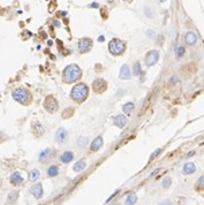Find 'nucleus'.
<instances>
[{
  "label": "nucleus",
  "instance_id": "58836bf2",
  "mask_svg": "<svg viewBox=\"0 0 204 205\" xmlns=\"http://www.w3.org/2000/svg\"><path fill=\"white\" fill-rule=\"evenodd\" d=\"M124 2H128V4H130L133 0H124Z\"/></svg>",
  "mask_w": 204,
  "mask_h": 205
},
{
  "label": "nucleus",
  "instance_id": "72a5a7b5",
  "mask_svg": "<svg viewBox=\"0 0 204 205\" xmlns=\"http://www.w3.org/2000/svg\"><path fill=\"white\" fill-rule=\"evenodd\" d=\"M119 192H120V190H119V189H118V190H115V192H114V194H112V195L109 196V200H107V202H109V200H112V198H113V197H115V196L118 195V194H119Z\"/></svg>",
  "mask_w": 204,
  "mask_h": 205
},
{
  "label": "nucleus",
  "instance_id": "c9c22d12",
  "mask_svg": "<svg viewBox=\"0 0 204 205\" xmlns=\"http://www.w3.org/2000/svg\"><path fill=\"white\" fill-rule=\"evenodd\" d=\"M90 7H92V8H98L99 7V4H97V2H94V4H91Z\"/></svg>",
  "mask_w": 204,
  "mask_h": 205
},
{
  "label": "nucleus",
  "instance_id": "a211bd4d",
  "mask_svg": "<svg viewBox=\"0 0 204 205\" xmlns=\"http://www.w3.org/2000/svg\"><path fill=\"white\" fill-rule=\"evenodd\" d=\"M73 159H74V153H73L72 151H66V152H64V153L61 155V157H60V160H61L64 164H68V163H70Z\"/></svg>",
  "mask_w": 204,
  "mask_h": 205
},
{
  "label": "nucleus",
  "instance_id": "20e7f679",
  "mask_svg": "<svg viewBox=\"0 0 204 205\" xmlns=\"http://www.w3.org/2000/svg\"><path fill=\"white\" fill-rule=\"evenodd\" d=\"M109 50L111 52V54L113 55H120L122 54L126 50V44L121 39L114 38L109 43Z\"/></svg>",
  "mask_w": 204,
  "mask_h": 205
},
{
  "label": "nucleus",
  "instance_id": "dca6fc26",
  "mask_svg": "<svg viewBox=\"0 0 204 205\" xmlns=\"http://www.w3.org/2000/svg\"><path fill=\"white\" fill-rule=\"evenodd\" d=\"M119 77H120V80H129L130 79V69L127 65H124L121 67Z\"/></svg>",
  "mask_w": 204,
  "mask_h": 205
},
{
  "label": "nucleus",
  "instance_id": "4be33fe9",
  "mask_svg": "<svg viewBox=\"0 0 204 205\" xmlns=\"http://www.w3.org/2000/svg\"><path fill=\"white\" fill-rule=\"evenodd\" d=\"M39 176H40V172L35 168V170H32L29 173V181H31V182H36V181L39 179Z\"/></svg>",
  "mask_w": 204,
  "mask_h": 205
},
{
  "label": "nucleus",
  "instance_id": "c85d7f7f",
  "mask_svg": "<svg viewBox=\"0 0 204 205\" xmlns=\"http://www.w3.org/2000/svg\"><path fill=\"white\" fill-rule=\"evenodd\" d=\"M17 196H19V191H12L9 194V196H8V200H9V202L14 203L15 200H17Z\"/></svg>",
  "mask_w": 204,
  "mask_h": 205
},
{
  "label": "nucleus",
  "instance_id": "7c9ffc66",
  "mask_svg": "<svg viewBox=\"0 0 204 205\" xmlns=\"http://www.w3.org/2000/svg\"><path fill=\"white\" fill-rule=\"evenodd\" d=\"M197 185H198V188L204 190V175L203 176H201V178L198 179V181H197Z\"/></svg>",
  "mask_w": 204,
  "mask_h": 205
},
{
  "label": "nucleus",
  "instance_id": "b1692460",
  "mask_svg": "<svg viewBox=\"0 0 204 205\" xmlns=\"http://www.w3.org/2000/svg\"><path fill=\"white\" fill-rule=\"evenodd\" d=\"M134 104L133 103H127V104H124V106H122V111H124V113H126L127 115L132 114V112H133V110H134Z\"/></svg>",
  "mask_w": 204,
  "mask_h": 205
},
{
  "label": "nucleus",
  "instance_id": "4c0bfd02",
  "mask_svg": "<svg viewBox=\"0 0 204 205\" xmlns=\"http://www.w3.org/2000/svg\"><path fill=\"white\" fill-rule=\"evenodd\" d=\"M98 40H99V42H104V36H99Z\"/></svg>",
  "mask_w": 204,
  "mask_h": 205
},
{
  "label": "nucleus",
  "instance_id": "412c9836",
  "mask_svg": "<svg viewBox=\"0 0 204 205\" xmlns=\"http://www.w3.org/2000/svg\"><path fill=\"white\" fill-rule=\"evenodd\" d=\"M58 174H59V167L57 165H52L47 168V175H49L50 178H54V176H57Z\"/></svg>",
  "mask_w": 204,
  "mask_h": 205
},
{
  "label": "nucleus",
  "instance_id": "2eb2a0df",
  "mask_svg": "<svg viewBox=\"0 0 204 205\" xmlns=\"http://www.w3.org/2000/svg\"><path fill=\"white\" fill-rule=\"evenodd\" d=\"M196 172V166H195L194 163H186L184 165V168H182V173L184 175H190L194 174Z\"/></svg>",
  "mask_w": 204,
  "mask_h": 205
},
{
  "label": "nucleus",
  "instance_id": "ea45409f",
  "mask_svg": "<svg viewBox=\"0 0 204 205\" xmlns=\"http://www.w3.org/2000/svg\"><path fill=\"white\" fill-rule=\"evenodd\" d=\"M107 1H109V2H111V4H112V2H114L115 0H107Z\"/></svg>",
  "mask_w": 204,
  "mask_h": 205
},
{
  "label": "nucleus",
  "instance_id": "f8f14e48",
  "mask_svg": "<svg viewBox=\"0 0 204 205\" xmlns=\"http://www.w3.org/2000/svg\"><path fill=\"white\" fill-rule=\"evenodd\" d=\"M113 122H114V125L117 126V127L124 128V127H126L128 120H127V118H126L124 114H120V115H117L114 119H113Z\"/></svg>",
  "mask_w": 204,
  "mask_h": 205
},
{
  "label": "nucleus",
  "instance_id": "6e6552de",
  "mask_svg": "<svg viewBox=\"0 0 204 205\" xmlns=\"http://www.w3.org/2000/svg\"><path fill=\"white\" fill-rule=\"evenodd\" d=\"M92 47V40L90 38H81L79 40V50L81 53H87L89 52Z\"/></svg>",
  "mask_w": 204,
  "mask_h": 205
},
{
  "label": "nucleus",
  "instance_id": "393cba45",
  "mask_svg": "<svg viewBox=\"0 0 204 205\" xmlns=\"http://www.w3.org/2000/svg\"><path fill=\"white\" fill-rule=\"evenodd\" d=\"M88 137L87 136H81L80 138L77 140V146L79 148H81V149H83V148H85L87 145H88Z\"/></svg>",
  "mask_w": 204,
  "mask_h": 205
},
{
  "label": "nucleus",
  "instance_id": "ddd939ff",
  "mask_svg": "<svg viewBox=\"0 0 204 205\" xmlns=\"http://www.w3.org/2000/svg\"><path fill=\"white\" fill-rule=\"evenodd\" d=\"M184 42L187 45H194L195 43L197 42V35L193 32V31H188L186 35H184Z\"/></svg>",
  "mask_w": 204,
  "mask_h": 205
},
{
  "label": "nucleus",
  "instance_id": "0eeeda50",
  "mask_svg": "<svg viewBox=\"0 0 204 205\" xmlns=\"http://www.w3.org/2000/svg\"><path fill=\"white\" fill-rule=\"evenodd\" d=\"M67 138H68V131L65 128H58L54 135L55 142L59 144H65Z\"/></svg>",
  "mask_w": 204,
  "mask_h": 205
},
{
  "label": "nucleus",
  "instance_id": "6ab92c4d",
  "mask_svg": "<svg viewBox=\"0 0 204 205\" xmlns=\"http://www.w3.org/2000/svg\"><path fill=\"white\" fill-rule=\"evenodd\" d=\"M85 167H87V163L83 159H81L77 163H75L73 166V170H74V172H81V170H84Z\"/></svg>",
  "mask_w": 204,
  "mask_h": 205
},
{
  "label": "nucleus",
  "instance_id": "4468645a",
  "mask_svg": "<svg viewBox=\"0 0 204 205\" xmlns=\"http://www.w3.org/2000/svg\"><path fill=\"white\" fill-rule=\"evenodd\" d=\"M23 181H24V179H23V176H22L21 173H19V172H15V173H13L12 176H10V183L14 185H21V183H23Z\"/></svg>",
  "mask_w": 204,
  "mask_h": 205
},
{
  "label": "nucleus",
  "instance_id": "423d86ee",
  "mask_svg": "<svg viewBox=\"0 0 204 205\" xmlns=\"http://www.w3.org/2000/svg\"><path fill=\"white\" fill-rule=\"evenodd\" d=\"M159 59V52L156 50H152L148 52V54L145 57V65L148 67H151L157 64V61Z\"/></svg>",
  "mask_w": 204,
  "mask_h": 205
},
{
  "label": "nucleus",
  "instance_id": "f704fd0d",
  "mask_svg": "<svg viewBox=\"0 0 204 205\" xmlns=\"http://www.w3.org/2000/svg\"><path fill=\"white\" fill-rule=\"evenodd\" d=\"M147 35L149 36V37H151V38H154V32L152 30H148V31H147Z\"/></svg>",
  "mask_w": 204,
  "mask_h": 205
},
{
  "label": "nucleus",
  "instance_id": "cd10ccee",
  "mask_svg": "<svg viewBox=\"0 0 204 205\" xmlns=\"http://www.w3.org/2000/svg\"><path fill=\"white\" fill-rule=\"evenodd\" d=\"M172 185V179L169 178V176H167V178H165L164 180H163V182H161V185H163V188H169V185Z\"/></svg>",
  "mask_w": 204,
  "mask_h": 205
},
{
  "label": "nucleus",
  "instance_id": "c756f323",
  "mask_svg": "<svg viewBox=\"0 0 204 205\" xmlns=\"http://www.w3.org/2000/svg\"><path fill=\"white\" fill-rule=\"evenodd\" d=\"M160 153H161V149L159 148V149H157V150L154 151L152 155L150 156V160H154V158H156V157H158V156H159Z\"/></svg>",
  "mask_w": 204,
  "mask_h": 205
},
{
  "label": "nucleus",
  "instance_id": "9d476101",
  "mask_svg": "<svg viewBox=\"0 0 204 205\" xmlns=\"http://www.w3.org/2000/svg\"><path fill=\"white\" fill-rule=\"evenodd\" d=\"M30 192H31V195L34 196L35 198H37V200L42 198V196H43V194H44V191H43V187H42L40 183H37V185H35L34 187H31Z\"/></svg>",
  "mask_w": 204,
  "mask_h": 205
},
{
  "label": "nucleus",
  "instance_id": "e433bc0d",
  "mask_svg": "<svg viewBox=\"0 0 204 205\" xmlns=\"http://www.w3.org/2000/svg\"><path fill=\"white\" fill-rule=\"evenodd\" d=\"M53 24H54L55 27H60V25H61V24H60V22H58V21H57V20L53 21Z\"/></svg>",
  "mask_w": 204,
  "mask_h": 205
},
{
  "label": "nucleus",
  "instance_id": "7ed1b4c3",
  "mask_svg": "<svg viewBox=\"0 0 204 205\" xmlns=\"http://www.w3.org/2000/svg\"><path fill=\"white\" fill-rule=\"evenodd\" d=\"M13 98H14L16 101H19L22 105H28L32 97L30 95V92L27 89H23V88H17L13 91Z\"/></svg>",
  "mask_w": 204,
  "mask_h": 205
},
{
  "label": "nucleus",
  "instance_id": "9b49d317",
  "mask_svg": "<svg viewBox=\"0 0 204 205\" xmlns=\"http://www.w3.org/2000/svg\"><path fill=\"white\" fill-rule=\"evenodd\" d=\"M53 153H54V150H53V149H45V150H43L39 153V156H38L39 161L40 163H45V161H47V160L50 159L51 157L53 156Z\"/></svg>",
  "mask_w": 204,
  "mask_h": 205
},
{
  "label": "nucleus",
  "instance_id": "a878e982",
  "mask_svg": "<svg viewBox=\"0 0 204 205\" xmlns=\"http://www.w3.org/2000/svg\"><path fill=\"white\" fill-rule=\"evenodd\" d=\"M184 53H186V49H184V46H178L175 49V57H176V59H181L184 55Z\"/></svg>",
  "mask_w": 204,
  "mask_h": 205
},
{
  "label": "nucleus",
  "instance_id": "39448f33",
  "mask_svg": "<svg viewBox=\"0 0 204 205\" xmlns=\"http://www.w3.org/2000/svg\"><path fill=\"white\" fill-rule=\"evenodd\" d=\"M44 106H45V110L47 111V112H50V113H55V112L58 111V108H59L58 101H57V99H55L54 97H52V96H47V97H46Z\"/></svg>",
  "mask_w": 204,
  "mask_h": 205
},
{
  "label": "nucleus",
  "instance_id": "1a4fd4ad",
  "mask_svg": "<svg viewBox=\"0 0 204 205\" xmlns=\"http://www.w3.org/2000/svg\"><path fill=\"white\" fill-rule=\"evenodd\" d=\"M92 88H94V91L96 93H103L107 89V83L102 79H97V80L94 81Z\"/></svg>",
  "mask_w": 204,
  "mask_h": 205
},
{
  "label": "nucleus",
  "instance_id": "f03ea898",
  "mask_svg": "<svg viewBox=\"0 0 204 205\" xmlns=\"http://www.w3.org/2000/svg\"><path fill=\"white\" fill-rule=\"evenodd\" d=\"M88 95H89V88L84 83H79V84L74 85L72 89V92H70V97L75 103L84 101Z\"/></svg>",
  "mask_w": 204,
  "mask_h": 205
},
{
  "label": "nucleus",
  "instance_id": "aec40b11",
  "mask_svg": "<svg viewBox=\"0 0 204 205\" xmlns=\"http://www.w3.org/2000/svg\"><path fill=\"white\" fill-rule=\"evenodd\" d=\"M32 129H34V133H35L36 136H39L44 134V127L38 123V122H35L34 126H32Z\"/></svg>",
  "mask_w": 204,
  "mask_h": 205
},
{
  "label": "nucleus",
  "instance_id": "a19ab883",
  "mask_svg": "<svg viewBox=\"0 0 204 205\" xmlns=\"http://www.w3.org/2000/svg\"><path fill=\"white\" fill-rule=\"evenodd\" d=\"M160 2H164V1H166V0H159Z\"/></svg>",
  "mask_w": 204,
  "mask_h": 205
},
{
  "label": "nucleus",
  "instance_id": "f3484780",
  "mask_svg": "<svg viewBox=\"0 0 204 205\" xmlns=\"http://www.w3.org/2000/svg\"><path fill=\"white\" fill-rule=\"evenodd\" d=\"M103 146V137L102 136H98V137H96L95 140L92 141V143H91V151H98Z\"/></svg>",
  "mask_w": 204,
  "mask_h": 205
},
{
  "label": "nucleus",
  "instance_id": "bb28decb",
  "mask_svg": "<svg viewBox=\"0 0 204 205\" xmlns=\"http://www.w3.org/2000/svg\"><path fill=\"white\" fill-rule=\"evenodd\" d=\"M133 74L135 76H139L142 74V67L139 65V62H135L134 67H133Z\"/></svg>",
  "mask_w": 204,
  "mask_h": 205
},
{
  "label": "nucleus",
  "instance_id": "f257e3e1",
  "mask_svg": "<svg viewBox=\"0 0 204 205\" xmlns=\"http://www.w3.org/2000/svg\"><path fill=\"white\" fill-rule=\"evenodd\" d=\"M82 76V70L77 65H68L62 73V79L66 83H73L80 80Z\"/></svg>",
  "mask_w": 204,
  "mask_h": 205
},
{
  "label": "nucleus",
  "instance_id": "2f4dec72",
  "mask_svg": "<svg viewBox=\"0 0 204 205\" xmlns=\"http://www.w3.org/2000/svg\"><path fill=\"white\" fill-rule=\"evenodd\" d=\"M145 12H144V14L147 16H148V17H149V19H151V17H154V13H150V12H152V10L150 9V8H145Z\"/></svg>",
  "mask_w": 204,
  "mask_h": 205
},
{
  "label": "nucleus",
  "instance_id": "5701e85b",
  "mask_svg": "<svg viewBox=\"0 0 204 205\" xmlns=\"http://www.w3.org/2000/svg\"><path fill=\"white\" fill-rule=\"evenodd\" d=\"M136 202H137V196L135 195L134 192L129 194L127 196V198H126V205H135Z\"/></svg>",
  "mask_w": 204,
  "mask_h": 205
},
{
  "label": "nucleus",
  "instance_id": "473e14b6",
  "mask_svg": "<svg viewBox=\"0 0 204 205\" xmlns=\"http://www.w3.org/2000/svg\"><path fill=\"white\" fill-rule=\"evenodd\" d=\"M159 205H172V202H171L169 200H163V202H160Z\"/></svg>",
  "mask_w": 204,
  "mask_h": 205
}]
</instances>
